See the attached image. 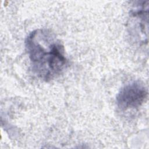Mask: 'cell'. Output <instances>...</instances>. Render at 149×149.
<instances>
[{
	"instance_id": "cell-1",
	"label": "cell",
	"mask_w": 149,
	"mask_h": 149,
	"mask_svg": "<svg viewBox=\"0 0 149 149\" xmlns=\"http://www.w3.org/2000/svg\"><path fill=\"white\" fill-rule=\"evenodd\" d=\"M25 47L33 72L48 81L60 75L66 68L67 59L63 45L48 29H36L29 34Z\"/></svg>"
},
{
	"instance_id": "cell-2",
	"label": "cell",
	"mask_w": 149,
	"mask_h": 149,
	"mask_svg": "<svg viewBox=\"0 0 149 149\" xmlns=\"http://www.w3.org/2000/svg\"><path fill=\"white\" fill-rule=\"evenodd\" d=\"M147 95V90L144 83L139 80L133 81L120 90L116 95V105L121 111L136 109L146 101Z\"/></svg>"
},
{
	"instance_id": "cell-3",
	"label": "cell",
	"mask_w": 149,
	"mask_h": 149,
	"mask_svg": "<svg viewBox=\"0 0 149 149\" xmlns=\"http://www.w3.org/2000/svg\"><path fill=\"white\" fill-rule=\"evenodd\" d=\"M148 1H143L131 10L130 14V34L137 42H148Z\"/></svg>"
}]
</instances>
